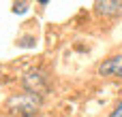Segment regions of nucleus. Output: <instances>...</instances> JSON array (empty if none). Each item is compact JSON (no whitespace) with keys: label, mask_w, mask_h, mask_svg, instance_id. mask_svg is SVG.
Returning a JSON list of instances; mask_svg holds the SVG:
<instances>
[{"label":"nucleus","mask_w":122,"mask_h":117,"mask_svg":"<svg viewBox=\"0 0 122 117\" xmlns=\"http://www.w3.org/2000/svg\"><path fill=\"white\" fill-rule=\"evenodd\" d=\"M41 107V96L39 94H19V96H11L6 102V111L11 117H32Z\"/></svg>","instance_id":"nucleus-1"},{"label":"nucleus","mask_w":122,"mask_h":117,"mask_svg":"<svg viewBox=\"0 0 122 117\" xmlns=\"http://www.w3.org/2000/svg\"><path fill=\"white\" fill-rule=\"evenodd\" d=\"M99 72L103 77H122V55H114V58L105 60L99 66Z\"/></svg>","instance_id":"nucleus-2"},{"label":"nucleus","mask_w":122,"mask_h":117,"mask_svg":"<svg viewBox=\"0 0 122 117\" xmlns=\"http://www.w3.org/2000/svg\"><path fill=\"white\" fill-rule=\"evenodd\" d=\"M24 85H26V90L30 94H39L41 96V92L45 90V79H43L41 72H30V75H26Z\"/></svg>","instance_id":"nucleus-3"},{"label":"nucleus","mask_w":122,"mask_h":117,"mask_svg":"<svg viewBox=\"0 0 122 117\" xmlns=\"http://www.w3.org/2000/svg\"><path fill=\"white\" fill-rule=\"evenodd\" d=\"M97 11L101 15H107V17H116L122 15V2H112V0H105V2H97Z\"/></svg>","instance_id":"nucleus-4"},{"label":"nucleus","mask_w":122,"mask_h":117,"mask_svg":"<svg viewBox=\"0 0 122 117\" xmlns=\"http://www.w3.org/2000/svg\"><path fill=\"white\" fill-rule=\"evenodd\" d=\"M26 9H28V4H24V2L13 4V13H26Z\"/></svg>","instance_id":"nucleus-5"},{"label":"nucleus","mask_w":122,"mask_h":117,"mask_svg":"<svg viewBox=\"0 0 122 117\" xmlns=\"http://www.w3.org/2000/svg\"><path fill=\"white\" fill-rule=\"evenodd\" d=\"M109 117H122V102L114 109V111H112V115H109Z\"/></svg>","instance_id":"nucleus-6"}]
</instances>
